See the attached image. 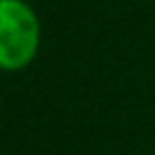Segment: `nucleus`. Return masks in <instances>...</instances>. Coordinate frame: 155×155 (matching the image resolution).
Masks as SVG:
<instances>
[{
  "label": "nucleus",
  "instance_id": "1",
  "mask_svg": "<svg viewBox=\"0 0 155 155\" xmlns=\"http://www.w3.org/2000/svg\"><path fill=\"white\" fill-rule=\"evenodd\" d=\"M41 46V19L27 0H0V68H29Z\"/></svg>",
  "mask_w": 155,
  "mask_h": 155
}]
</instances>
